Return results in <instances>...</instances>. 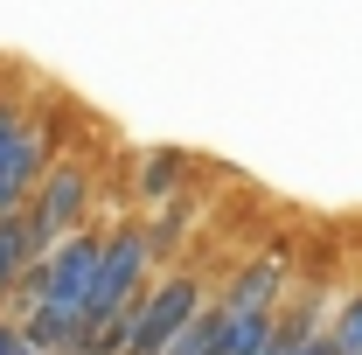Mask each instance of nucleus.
I'll return each instance as SVG.
<instances>
[{"mask_svg": "<svg viewBox=\"0 0 362 355\" xmlns=\"http://www.w3.org/2000/svg\"><path fill=\"white\" fill-rule=\"evenodd\" d=\"M49 168V126L28 119L14 98H0V209H21Z\"/></svg>", "mask_w": 362, "mask_h": 355, "instance_id": "nucleus-4", "label": "nucleus"}, {"mask_svg": "<svg viewBox=\"0 0 362 355\" xmlns=\"http://www.w3.org/2000/svg\"><path fill=\"white\" fill-rule=\"evenodd\" d=\"M146 265H153V230H139V223L98 230V265H90V286H84V327L90 334L126 320V307L146 286Z\"/></svg>", "mask_w": 362, "mask_h": 355, "instance_id": "nucleus-1", "label": "nucleus"}, {"mask_svg": "<svg viewBox=\"0 0 362 355\" xmlns=\"http://www.w3.org/2000/svg\"><path fill=\"white\" fill-rule=\"evenodd\" d=\"M84 209H90V168H84V161H56V168H42V181H35L28 202H21L28 251H35V258L56 251L70 230H84Z\"/></svg>", "mask_w": 362, "mask_h": 355, "instance_id": "nucleus-3", "label": "nucleus"}, {"mask_svg": "<svg viewBox=\"0 0 362 355\" xmlns=\"http://www.w3.org/2000/svg\"><path fill=\"white\" fill-rule=\"evenodd\" d=\"M327 342L341 355H362V293H349L341 307H334V327H327Z\"/></svg>", "mask_w": 362, "mask_h": 355, "instance_id": "nucleus-9", "label": "nucleus"}, {"mask_svg": "<svg viewBox=\"0 0 362 355\" xmlns=\"http://www.w3.org/2000/svg\"><path fill=\"white\" fill-rule=\"evenodd\" d=\"M265 355H341L327 334H314V327H286V320H272V342Z\"/></svg>", "mask_w": 362, "mask_h": 355, "instance_id": "nucleus-8", "label": "nucleus"}, {"mask_svg": "<svg viewBox=\"0 0 362 355\" xmlns=\"http://www.w3.org/2000/svg\"><path fill=\"white\" fill-rule=\"evenodd\" d=\"M279 286H286V258H279V251H265L258 265H244L237 279H230L223 307H244V313H279Z\"/></svg>", "mask_w": 362, "mask_h": 355, "instance_id": "nucleus-5", "label": "nucleus"}, {"mask_svg": "<svg viewBox=\"0 0 362 355\" xmlns=\"http://www.w3.org/2000/svg\"><path fill=\"white\" fill-rule=\"evenodd\" d=\"M195 175V161L181 153V146H153V153H139V195L146 202H175L181 188Z\"/></svg>", "mask_w": 362, "mask_h": 355, "instance_id": "nucleus-6", "label": "nucleus"}, {"mask_svg": "<svg viewBox=\"0 0 362 355\" xmlns=\"http://www.w3.org/2000/svg\"><path fill=\"white\" fill-rule=\"evenodd\" d=\"M0 355H35V349H28V342H21V327H14L7 313H0Z\"/></svg>", "mask_w": 362, "mask_h": 355, "instance_id": "nucleus-10", "label": "nucleus"}, {"mask_svg": "<svg viewBox=\"0 0 362 355\" xmlns=\"http://www.w3.org/2000/svg\"><path fill=\"white\" fill-rule=\"evenodd\" d=\"M202 300H209V293H202V279H195V272H168V279L139 286L133 313H126V342H119V355H160L181 327L195 320Z\"/></svg>", "mask_w": 362, "mask_h": 355, "instance_id": "nucleus-2", "label": "nucleus"}, {"mask_svg": "<svg viewBox=\"0 0 362 355\" xmlns=\"http://www.w3.org/2000/svg\"><path fill=\"white\" fill-rule=\"evenodd\" d=\"M35 265V251H28V223L21 209H0V313L14 300V286H21V272Z\"/></svg>", "mask_w": 362, "mask_h": 355, "instance_id": "nucleus-7", "label": "nucleus"}]
</instances>
